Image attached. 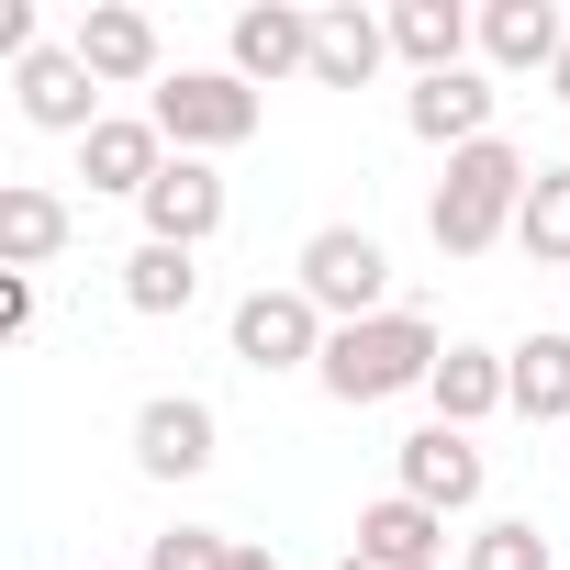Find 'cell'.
I'll use <instances>...</instances> for the list:
<instances>
[{"instance_id": "6da1fadb", "label": "cell", "mask_w": 570, "mask_h": 570, "mask_svg": "<svg viewBox=\"0 0 570 570\" xmlns=\"http://www.w3.org/2000/svg\"><path fill=\"white\" fill-rule=\"evenodd\" d=\"M436 358H448L436 314H425V303H392V314H370V325H336L314 381H325L347 414H370V403H392V392H425V381H436Z\"/></svg>"}, {"instance_id": "7a4b0ae2", "label": "cell", "mask_w": 570, "mask_h": 570, "mask_svg": "<svg viewBox=\"0 0 570 570\" xmlns=\"http://www.w3.org/2000/svg\"><path fill=\"white\" fill-rule=\"evenodd\" d=\"M525 157L492 135V146H459L448 157V179H436V202H425V235H436V257H492L503 235H514V213H525Z\"/></svg>"}, {"instance_id": "3957f363", "label": "cell", "mask_w": 570, "mask_h": 570, "mask_svg": "<svg viewBox=\"0 0 570 570\" xmlns=\"http://www.w3.org/2000/svg\"><path fill=\"white\" fill-rule=\"evenodd\" d=\"M292 292L325 325H370V314H392V246L370 224H314L303 257H292Z\"/></svg>"}, {"instance_id": "277c9868", "label": "cell", "mask_w": 570, "mask_h": 570, "mask_svg": "<svg viewBox=\"0 0 570 570\" xmlns=\"http://www.w3.org/2000/svg\"><path fill=\"white\" fill-rule=\"evenodd\" d=\"M146 124L168 135V157H224V146L257 135V90L235 68H168L146 90Z\"/></svg>"}, {"instance_id": "5b68a950", "label": "cell", "mask_w": 570, "mask_h": 570, "mask_svg": "<svg viewBox=\"0 0 570 570\" xmlns=\"http://www.w3.org/2000/svg\"><path fill=\"white\" fill-rule=\"evenodd\" d=\"M224 336H235V358H246L257 381H279V370H325V336H336V325L292 292V279H279V292L257 279V292L235 303V325H224Z\"/></svg>"}, {"instance_id": "8992f818", "label": "cell", "mask_w": 570, "mask_h": 570, "mask_svg": "<svg viewBox=\"0 0 570 570\" xmlns=\"http://www.w3.org/2000/svg\"><path fill=\"white\" fill-rule=\"evenodd\" d=\"M392 470H403L392 492H414L425 514H470V503H481V481H492L481 436H459V425H436V414H425V425L392 448Z\"/></svg>"}, {"instance_id": "52a82bcc", "label": "cell", "mask_w": 570, "mask_h": 570, "mask_svg": "<svg viewBox=\"0 0 570 570\" xmlns=\"http://www.w3.org/2000/svg\"><path fill=\"white\" fill-rule=\"evenodd\" d=\"M68 57H79L101 90H157V79H168V68H157V23L135 12V0H90L79 35H68Z\"/></svg>"}, {"instance_id": "ba28073f", "label": "cell", "mask_w": 570, "mask_h": 570, "mask_svg": "<svg viewBox=\"0 0 570 570\" xmlns=\"http://www.w3.org/2000/svg\"><path fill=\"white\" fill-rule=\"evenodd\" d=\"M135 213H146V246H190V257H202V246L224 235V168H213V157H168Z\"/></svg>"}, {"instance_id": "9c48e42d", "label": "cell", "mask_w": 570, "mask_h": 570, "mask_svg": "<svg viewBox=\"0 0 570 570\" xmlns=\"http://www.w3.org/2000/svg\"><path fill=\"white\" fill-rule=\"evenodd\" d=\"M213 403L202 392H157V403H135V470L146 481H202L213 470Z\"/></svg>"}, {"instance_id": "30bf717a", "label": "cell", "mask_w": 570, "mask_h": 570, "mask_svg": "<svg viewBox=\"0 0 570 570\" xmlns=\"http://www.w3.org/2000/svg\"><path fill=\"white\" fill-rule=\"evenodd\" d=\"M492 112H503V90L481 79V68H448V79H414L403 90V124H414V146H492Z\"/></svg>"}, {"instance_id": "8fae6325", "label": "cell", "mask_w": 570, "mask_h": 570, "mask_svg": "<svg viewBox=\"0 0 570 570\" xmlns=\"http://www.w3.org/2000/svg\"><path fill=\"white\" fill-rule=\"evenodd\" d=\"M12 101H23V124H46V135H90V124H101V79H90L68 46H35V57L12 68Z\"/></svg>"}, {"instance_id": "7c38bea8", "label": "cell", "mask_w": 570, "mask_h": 570, "mask_svg": "<svg viewBox=\"0 0 570 570\" xmlns=\"http://www.w3.org/2000/svg\"><path fill=\"white\" fill-rule=\"evenodd\" d=\"M157 168H168V135H157L146 112H101V124L79 135V179H90V190L146 202V190H157Z\"/></svg>"}, {"instance_id": "4fadbf2b", "label": "cell", "mask_w": 570, "mask_h": 570, "mask_svg": "<svg viewBox=\"0 0 570 570\" xmlns=\"http://www.w3.org/2000/svg\"><path fill=\"white\" fill-rule=\"evenodd\" d=\"M425 403H436V425H492V414H514V370H503V347H470V336H448V358H436V381H425Z\"/></svg>"}, {"instance_id": "5bb4252c", "label": "cell", "mask_w": 570, "mask_h": 570, "mask_svg": "<svg viewBox=\"0 0 570 570\" xmlns=\"http://www.w3.org/2000/svg\"><path fill=\"white\" fill-rule=\"evenodd\" d=\"M381 68H392V12H358V0L314 12V90H370Z\"/></svg>"}, {"instance_id": "9a60e30c", "label": "cell", "mask_w": 570, "mask_h": 570, "mask_svg": "<svg viewBox=\"0 0 570 570\" xmlns=\"http://www.w3.org/2000/svg\"><path fill=\"white\" fill-rule=\"evenodd\" d=\"M235 79H246V90H268V79H314V12H292V0L235 12Z\"/></svg>"}, {"instance_id": "2e32d148", "label": "cell", "mask_w": 570, "mask_h": 570, "mask_svg": "<svg viewBox=\"0 0 570 570\" xmlns=\"http://www.w3.org/2000/svg\"><path fill=\"white\" fill-rule=\"evenodd\" d=\"M559 46H570V23L548 12V0H492V12H481V57H492V79H548Z\"/></svg>"}, {"instance_id": "e0dca14e", "label": "cell", "mask_w": 570, "mask_h": 570, "mask_svg": "<svg viewBox=\"0 0 570 570\" xmlns=\"http://www.w3.org/2000/svg\"><path fill=\"white\" fill-rule=\"evenodd\" d=\"M358 559H370V570H436V559H448V514H425L414 492H381V503L358 514Z\"/></svg>"}, {"instance_id": "ac0fdd59", "label": "cell", "mask_w": 570, "mask_h": 570, "mask_svg": "<svg viewBox=\"0 0 570 570\" xmlns=\"http://www.w3.org/2000/svg\"><path fill=\"white\" fill-rule=\"evenodd\" d=\"M470 46H481V23L459 12V0H392V57H403L414 79L470 68Z\"/></svg>"}, {"instance_id": "d6986e66", "label": "cell", "mask_w": 570, "mask_h": 570, "mask_svg": "<svg viewBox=\"0 0 570 570\" xmlns=\"http://www.w3.org/2000/svg\"><path fill=\"white\" fill-rule=\"evenodd\" d=\"M57 246H68V202H57L46 179H12V190H0V268L35 279Z\"/></svg>"}, {"instance_id": "ffe728a7", "label": "cell", "mask_w": 570, "mask_h": 570, "mask_svg": "<svg viewBox=\"0 0 570 570\" xmlns=\"http://www.w3.org/2000/svg\"><path fill=\"white\" fill-rule=\"evenodd\" d=\"M503 370H514V414L525 425H559L570 414V325H537L525 347H503Z\"/></svg>"}, {"instance_id": "44dd1931", "label": "cell", "mask_w": 570, "mask_h": 570, "mask_svg": "<svg viewBox=\"0 0 570 570\" xmlns=\"http://www.w3.org/2000/svg\"><path fill=\"white\" fill-rule=\"evenodd\" d=\"M124 303L135 314H190L202 303V257L190 246H135L124 257Z\"/></svg>"}, {"instance_id": "7402d4cb", "label": "cell", "mask_w": 570, "mask_h": 570, "mask_svg": "<svg viewBox=\"0 0 570 570\" xmlns=\"http://www.w3.org/2000/svg\"><path fill=\"white\" fill-rule=\"evenodd\" d=\"M514 246L537 268H570V168H537L525 179V213H514Z\"/></svg>"}, {"instance_id": "603a6c76", "label": "cell", "mask_w": 570, "mask_h": 570, "mask_svg": "<svg viewBox=\"0 0 570 570\" xmlns=\"http://www.w3.org/2000/svg\"><path fill=\"white\" fill-rule=\"evenodd\" d=\"M459 570H559L548 559V537H537V514H492L470 548H459Z\"/></svg>"}, {"instance_id": "cb8c5ba5", "label": "cell", "mask_w": 570, "mask_h": 570, "mask_svg": "<svg viewBox=\"0 0 570 570\" xmlns=\"http://www.w3.org/2000/svg\"><path fill=\"white\" fill-rule=\"evenodd\" d=\"M224 559H235V537H213V525H168V537H146L135 570H224Z\"/></svg>"}, {"instance_id": "d4e9b609", "label": "cell", "mask_w": 570, "mask_h": 570, "mask_svg": "<svg viewBox=\"0 0 570 570\" xmlns=\"http://www.w3.org/2000/svg\"><path fill=\"white\" fill-rule=\"evenodd\" d=\"M35 314H46V303H35V279H23V268H0V336H35Z\"/></svg>"}, {"instance_id": "484cf974", "label": "cell", "mask_w": 570, "mask_h": 570, "mask_svg": "<svg viewBox=\"0 0 570 570\" xmlns=\"http://www.w3.org/2000/svg\"><path fill=\"white\" fill-rule=\"evenodd\" d=\"M224 570H279V559H268L257 537H235V559H224Z\"/></svg>"}, {"instance_id": "4316f807", "label": "cell", "mask_w": 570, "mask_h": 570, "mask_svg": "<svg viewBox=\"0 0 570 570\" xmlns=\"http://www.w3.org/2000/svg\"><path fill=\"white\" fill-rule=\"evenodd\" d=\"M548 90H559V101H570V46H559V68H548Z\"/></svg>"}, {"instance_id": "83f0119b", "label": "cell", "mask_w": 570, "mask_h": 570, "mask_svg": "<svg viewBox=\"0 0 570 570\" xmlns=\"http://www.w3.org/2000/svg\"><path fill=\"white\" fill-rule=\"evenodd\" d=\"M347 570H370V559H347Z\"/></svg>"}]
</instances>
